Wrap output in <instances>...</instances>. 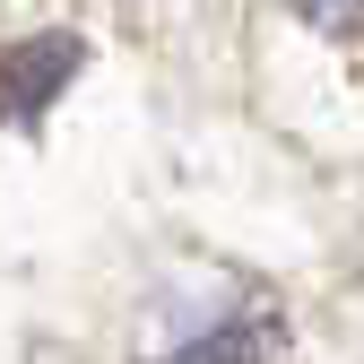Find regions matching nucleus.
<instances>
[{
	"instance_id": "nucleus-1",
	"label": "nucleus",
	"mask_w": 364,
	"mask_h": 364,
	"mask_svg": "<svg viewBox=\"0 0 364 364\" xmlns=\"http://www.w3.org/2000/svg\"><path fill=\"white\" fill-rule=\"evenodd\" d=\"M87 61V43L78 35H18V43H0V122H43L53 113V96L78 78Z\"/></svg>"
},
{
	"instance_id": "nucleus-3",
	"label": "nucleus",
	"mask_w": 364,
	"mask_h": 364,
	"mask_svg": "<svg viewBox=\"0 0 364 364\" xmlns=\"http://www.w3.org/2000/svg\"><path fill=\"white\" fill-rule=\"evenodd\" d=\"M304 18L338 43H364V0H304Z\"/></svg>"
},
{
	"instance_id": "nucleus-2",
	"label": "nucleus",
	"mask_w": 364,
	"mask_h": 364,
	"mask_svg": "<svg viewBox=\"0 0 364 364\" xmlns=\"http://www.w3.org/2000/svg\"><path fill=\"white\" fill-rule=\"evenodd\" d=\"M156 364H287V321H278V304H235V312H217L208 330H191L182 347H165Z\"/></svg>"
}]
</instances>
